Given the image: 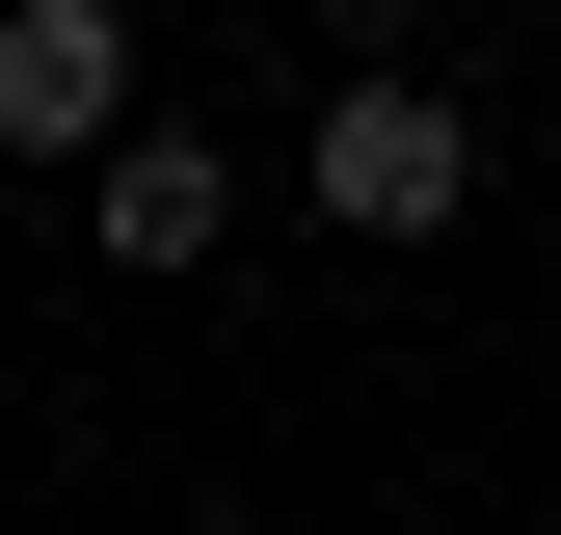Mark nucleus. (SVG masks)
Here are the masks:
<instances>
[{"mask_svg":"<svg viewBox=\"0 0 561 535\" xmlns=\"http://www.w3.org/2000/svg\"><path fill=\"white\" fill-rule=\"evenodd\" d=\"M0 134L27 161H107L134 134V0H0Z\"/></svg>","mask_w":561,"mask_h":535,"instance_id":"obj_2","label":"nucleus"},{"mask_svg":"<svg viewBox=\"0 0 561 535\" xmlns=\"http://www.w3.org/2000/svg\"><path fill=\"white\" fill-rule=\"evenodd\" d=\"M295 187H321L347 241H428L455 187H481V134H455L428 81H321V134H295Z\"/></svg>","mask_w":561,"mask_h":535,"instance_id":"obj_1","label":"nucleus"},{"mask_svg":"<svg viewBox=\"0 0 561 535\" xmlns=\"http://www.w3.org/2000/svg\"><path fill=\"white\" fill-rule=\"evenodd\" d=\"M81 215H107V268H215V215H241V187L187 161V134H107V161H81Z\"/></svg>","mask_w":561,"mask_h":535,"instance_id":"obj_3","label":"nucleus"}]
</instances>
